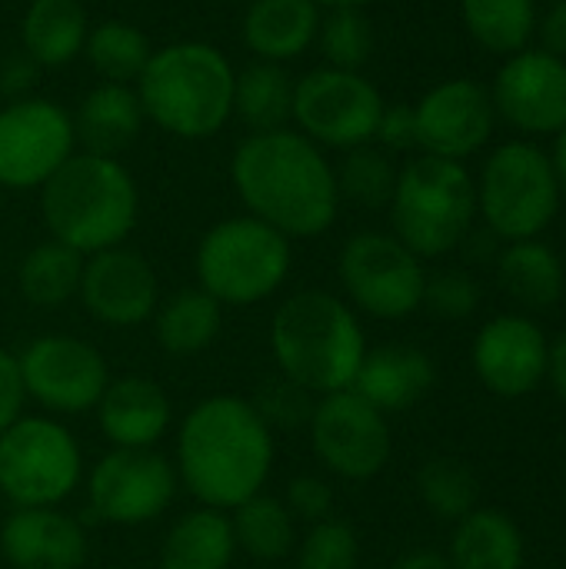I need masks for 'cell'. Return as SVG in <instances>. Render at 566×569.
Wrapping results in <instances>:
<instances>
[{
    "label": "cell",
    "mask_w": 566,
    "mask_h": 569,
    "mask_svg": "<svg viewBox=\"0 0 566 569\" xmlns=\"http://www.w3.org/2000/svg\"><path fill=\"white\" fill-rule=\"evenodd\" d=\"M554 177H557V187L566 193V127L560 130V137H557V150H554Z\"/></svg>",
    "instance_id": "c3c4849f"
},
{
    "label": "cell",
    "mask_w": 566,
    "mask_h": 569,
    "mask_svg": "<svg viewBox=\"0 0 566 569\" xmlns=\"http://www.w3.org/2000/svg\"><path fill=\"white\" fill-rule=\"evenodd\" d=\"M307 440L317 463L347 483H367L390 463V420L357 390H340L314 400Z\"/></svg>",
    "instance_id": "7c38bea8"
},
{
    "label": "cell",
    "mask_w": 566,
    "mask_h": 569,
    "mask_svg": "<svg viewBox=\"0 0 566 569\" xmlns=\"http://www.w3.org/2000/svg\"><path fill=\"white\" fill-rule=\"evenodd\" d=\"M390 569H450V560L434 550H414V553H404Z\"/></svg>",
    "instance_id": "7dc6e473"
},
{
    "label": "cell",
    "mask_w": 566,
    "mask_h": 569,
    "mask_svg": "<svg viewBox=\"0 0 566 569\" xmlns=\"http://www.w3.org/2000/svg\"><path fill=\"white\" fill-rule=\"evenodd\" d=\"M33 80H37V63L27 53H17V57L3 60V67H0V93L3 97L23 100L27 90L33 87Z\"/></svg>",
    "instance_id": "ee69618b"
},
{
    "label": "cell",
    "mask_w": 566,
    "mask_h": 569,
    "mask_svg": "<svg viewBox=\"0 0 566 569\" xmlns=\"http://www.w3.org/2000/svg\"><path fill=\"white\" fill-rule=\"evenodd\" d=\"M494 103L527 133H560L566 127V63L547 50L510 57L497 77Z\"/></svg>",
    "instance_id": "ac0fdd59"
},
{
    "label": "cell",
    "mask_w": 566,
    "mask_h": 569,
    "mask_svg": "<svg viewBox=\"0 0 566 569\" xmlns=\"http://www.w3.org/2000/svg\"><path fill=\"white\" fill-rule=\"evenodd\" d=\"M70 120L77 143H83V153L117 157L137 140L143 107L137 90H130L127 83H100L80 100L77 117Z\"/></svg>",
    "instance_id": "d4e9b609"
},
{
    "label": "cell",
    "mask_w": 566,
    "mask_h": 569,
    "mask_svg": "<svg viewBox=\"0 0 566 569\" xmlns=\"http://www.w3.org/2000/svg\"><path fill=\"white\" fill-rule=\"evenodd\" d=\"M234 80L237 70L217 47L180 40L150 53L137 97L143 117L160 130L180 140H203L234 117Z\"/></svg>",
    "instance_id": "5b68a950"
},
{
    "label": "cell",
    "mask_w": 566,
    "mask_h": 569,
    "mask_svg": "<svg viewBox=\"0 0 566 569\" xmlns=\"http://www.w3.org/2000/svg\"><path fill=\"white\" fill-rule=\"evenodd\" d=\"M83 53H87L90 67L103 77V83H127L130 87L133 80H140L153 50L133 23L107 20L87 33Z\"/></svg>",
    "instance_id": "d6a6232c"
},
{
    "label": "cell",
    "mask_w": 566,
    "mask_h": 569,
    "mask_svg": "<svg viewBox=\"0 0 566 569\" xmlns=\"http://www.w3.org/2000/svg\"><path fill=\"white\" fill-rule=\"evenodd\" d=\"M290 263V240L250 213L214 223L193 257L197 287L220 307H257L270 300L287 283Z\"/></svg>",
    "instance_id": "8992f818"
},
{
    "label": "cell",
    "mask_w": 566,
    "mask_h": 569,
    "mask_svg": "<svg viewBox=\"0 0 566 569\" xmlns=\"http://www.w3.org/2000/svg\"><path fill=\"white\" fill-rule=\"evenodd\" d=\"M314 400H317V397H310V393H304L300 387H294L290 380L277 377L274 383H267V387L254 397V407L260 410V417L267 420V427L277 433V430L307 427L310 410H314Z\"/></svg>",
    "instance_id": "ab89813d"
},
{
    "label": "cell",
    "mask_w": 566,
    "mask_h": 569,
    "mask_svg": "<svg viewBox=\"0 0 566 569\" xmlns=\"http://www.w3.org/2000/svg\"><path fill=\"white\" fill-rule=\"evenodd\" d=\"M77 300L97 323L130 330L150 323L160 303V283L150 260L120 243L83 260Z\"/></svg>",
    "instance_id": "2e32d148"
},
{
    "label": "cell",
    "mask_w": 566,
    "mask_h": 569,
    "mask_svg": "<svg viewBox=\"0 0 566 569\" xmlns=\"http://www.w3.org/2000/svg\"><path fill=\"white\" fill-rule=\"evenodd\" d=\"M337 277L354 310L367 317L404 320L424 307V263L394 233H354L340 250Z\"/></svg>",
    "instance_id": "30bf717a"
},
{
    "label": "cell",
    "mask_w": 566,
    "mask_h": 569,
    "mask_svg": "<svg viewBox=\"0 0 566 569\" xmlns=\"http://www.w3.org/2000/svg\"><path fill=\"white\" fill-rule=\"evenodd\" d=\"M237 560V540L230 513L214 507H193L180 513L157 550L160 569H230Z\"/></svg>",
    "instance_id": "cb8c5ba5"
},
{
    "label": "cell",
    "mask_w": 566,
    "mask_h": 569,
    "mask_svg": "<svg viewBox=\"0 0 566 569\" xmlns=\"http://www.w3.org/2000/svg\"><path fill=\"white\" fill-rule=\"evenodd\" d=\"M23 397L50 417L93 413L110 383L100 347L70 333H43L17 353Z\"/></svg>",
    "instance_id": "8fae6325"
},
{
    "label": "cell",
    "mask_w": 566,
    "mask_h": 569,
    "mask_svg": "<svg viewBox=\"0 0 566 569\" xmlns=\"http://www.w3.org/2000/svg\"><path fill=\"white\" fill-rule=\"evenodd\" d=\"M390 223L394 237L424 257H444L454 250L477 210V187L460 160L444 157H417L397 173V187L390 197Z\"/></svg>",
    "instance_id": "52a82bcc"
},
{
    "label": "cell",
    "mask_w": 566,
    "mask_h": 569,
    "mask_svg": "<svg viewBox=\"0 0 566 569\" xmlns=\"http://www.w3.org/2000/svg\"><path fill=\"white\" fill-rule=\"evenodd\" d=\"M434 377V363L424 350L410 343H384L364 353L350 390H357L367 403L390 417L417 407L430 393Z\"/></svg>",
    "instance_id": "7402d4cb"
},
{
    "label": "cell",
    "mask_w": 566,
    "mask_h": 569,
    "mask_svg": "<svg viewBox=\"0 0 566 569\" xmlns=\"http://www.w3.org/2000/svg\"><path fill=\"white\" fill-rule=\"evenodd\" d=\"M97 430L113 450H157L173 423V403L167 390L150 377H110L103 397L93 407Z\"/></svg>",
    "instance_id": "44dd1931"
},
{
    "label": "cell",
    "mask_w": 566,
    "mask_h": 569,
    "mask_svg": "<svg viewBox=\"0 0 566 569\" xmlns=\"http://www.w3.org/2000/svg\"><path fill=\"white\" fill-rule=\"evenodd\" d=\"M83 253L70 250L60 240H43L30 247L17 267V290L37 310H57L77 300L83 277Z\"/></svg>",
    "instance_id": "83f0119b"
},
{
    "label": "cell",
    "mask_w": 566,
    "mask_h": 569,
    "mask_svg": "<svg viewBox=\"0 0 566 569\" xmlns=\"http://www.w3.org/2000/svg\"><path fill=\"white\" fill-rule=\"evenodd\" d=\"M320 30L317 0H254L244 13V43L267 63H287L310 50Z\"/></svg>",
    "instance_id": "603a6c76"
},
{
    "label": "cell",
    "mask_w": 566,
    "mask_h": 569,
    "mask_svg": "<svg viewBox=\"0 0 566 569\" xmlns=\"http://www.w3.org/2000/svg\"><path fill=\"white\" fill-rule=\"evenodd\" d=\"M234 117L250 133L284 130L294 120V80L284 63L257 60L234 80Z\"/></svg>",
    "instance_id": "4dcf8cb0"
},
{
    "label": "cell",
    "mask_w": 566,
    "mask_h": 569,
    "mask_svg": "<svg viewBox=\"0 0 566 569\" xmlns=\"http://www.w3.org/2000/svg\"><path fill=\"white\" fill-rule=\"evenodd\" d=\"M464 23L494 53H517L537 27L534 0H464Z\"/></svg>",
    "instance_id": "836d02e7"
},
{
    "label": "cell",
    "mask_w": 566,
    "mask_h": 569,
    "mask_svg": "<svg viewBox=\"0 0 566 569\" xmlns=\"http://www.w3.org/2000/svg\"><path fill=\"white\" fill-rule=\"evenodd\" d=\"M0 210H3V190H0Z\"/></svg>",
    "instance_id": "f907efd6"
},
{
    "label": "cell",
    "mask_w": 566,
    "mask_h": 569,
    "mask_svg": "<svg viewBox=\"0 0 566 569\" xmlns=\"http://www.w3.org/2000/svg\"><path fill=\"white\" fill-rule=\"evenodd\" d=\"M73 120L43 97L0 107V190L43 187L73 157Z\"/></svg>",
    "instance_id": "9a60e30c"
},
{
    "label": "cell",
    "mask_w": 566,
    "mask_h": 569,
    "mask_svg": "<svg viewBox=\"0 0 566 569\" xmlns=\"http://www.w3.org/2000/svg\"><path fill=\"white\" fill-rule=\"evenodd\" d=\"M230 527L237 553H247L257 563H280L294 557V547L300 540V523L294 520L287 503L280 497H270L267 490L230 510Z\"/></svg>",
    "instance_id": "f1b7e54d"
},
{
    "label": "cell",
    "mask_w": 566,
    "mask_h": 569,
    "mask_svg": "<svg viewBox=\"0 0 566 569\" xmlns=\"http://www.w3.org/2000/svg\"><path fill=\"white\" fill-rule=\"evenodd\" d=\"M337 173V190H340V200H354L357 207H367V210H377V207H387L390 197H394V187H397V170L390 163L387 153L374 150V147H354L347 150L340 170Z\"/></svg>",
    "instance_id": "d590c367"
},
{
    "label": "cell",
    "mask_w": 566,
    "mask_h": 569,
    "mask_svg": "<svg viewBox=\"0 0 566 569\" xmlns=\"http://www.w3.org/2000/svg\"><path fill=\"white\" fill-rule=\"evenodd\" d=\"M87 13L77 0H33L23 13V53L37 67H63L87 43Z\"/></svg>",
    "instance_id": "4316f807"
},
{
    "label": "cell",
    "mask_w": 566,
    "mask_h": 569,
    "mask_svg": "<svg viewBox=\"0 0 566 569\" xmlns=\"http://www.w3.org/2000/svg\"><path fill=\"white\" fill-rule=\"evenodd\" d=\"M317 3H320V7H330V10H340V7H357V10H360V7H367L370 0H317Z\"/></svg>",
    "instance_id": "681fc988"
},
{
    "label": "cell",
    "mask_w": 566,
    "mask_h": 569,
    "mask_svg": "<svg viewBox=\"0 0 566 569\" xmlns=\"http://www.w3.org/2000/svg\"><path fill=\"white\" fill-rule=\"evenodd\" d=\"M153 340L170 357H197L203 353L224 327V307L200 287L173 290L170 297H160L153 317Z\"/></svg>",
    "instance_id": "484cf974"
},
{
    "label": "cell",
    "mask_w": 566,
    "mask_h": 569,
    "mask_svg": "<svg viewBox=\"0 0 566 569\" xmlns=\"http://www.w3.org/2000/svg\"><path fill=\"white\" fill-rule=\"evenodd\" d=\"M384 147L390 150H407V147H417V113L414 107L407 103H394V107H384L380 113V123H377V133H374Z\"/></svg>",
    "instance_id": "b9f144b4"
},
{
    "label": "cell",
    "mask_w": 566,
    "mask_h": 569,
    "mask_svg": "<svg viewBox=\"0 0 566 569\" xmlns=\"http://www.w3.org/2000/svg\"><path fill=\"white\" fill-rule=\"evenodd\" d=\"M480 303V287L460 270H447L437 277H427L424 287V307L440 320H467Z\"/></svg>",
    "instance_id": "f35d334b"
},
{
    "label": "cell",
    "mask_w": 566,
    "mask_h": 569,
    "mask_svg": "<svg viewBox=\"0 0 566 569\" xmlns=\"http://www.w3.org/2000/svg\"><path fill=\"white\" fill-rule=\"evenodd\" d=\"M27 397L20 387V373H17V353L0 347V433L23 413Z\"/></svg>",
    "instance_id": "7bdbcfd3"
},
{
    "label": "cell",
    "mask_w": 566,
    "mask_h": 569,
    "mask_svg": "<svg viewBox=\"0 0 566 569\" xmlns=\"http://www.w3.org/2000/svg\"><path fill=\"white\" fill-rule=\"evenodd\" d=\"M547 337L527 317H497L474 340V370L497 397H524L547 377Z\"/></svg>",
    "instance_id": "d6986e66"
},
{
    "label": "cell",
    "mask_w": 566,
    "mask_h": 569,
    "mask_svg": "<svg viewBox=\"0 0 566 569\" xmlns=\"http://www.w3.org/2000/svg\"><path fill=\"white\" fill-rule=\"evenodd\" d=\"M87 553L83 523L60 507H20L0 523V557L13 569H80Z\"/></svg>",
    "instance_id": "ffe728a7"
},
{
    "label": "cell",
    "mask_w": 566,
    "mask_h": 569,
    "mask_svg": "<svg viewBox=\"0 0 566 569\" xmlns=\"http://www.w3.org/2000/svg\"><path fill=\"white\" fill-rule=\"evenodd\" d=\"M230 180L247 213L287 240H310L334 227L340 210L337 173L324 150L297 130L250 133L237 143Z\"/></svg>",
    "instance_id": "7a4b0ae2"
},
{
    "label": "cell",
    "mask_w": 566,
    "mask_h": 569,
    "mask_svg": "<svg viewBox=\"0 0 566 569\" xmlns=\"http://www.w3.org/2000/svg\"><path fill=\"white\" fill-rule=\"evenodd\" d=\"M380 113L384 97L360 70L320 67L294 83V120L317 147H364L374 140Z\"/></svg>",
    "instance_id": "5bb4252c"
},
{
    "label": "cell",
    "mask_w": 566,
    "mask_h": 569,
    "mask_svg": "<svg viewBox=\"0 0 566 569\" xmlns=\"http://www.w3.org/2000/svg\"><path fill=\"white\" fill-rule=\"evenodd\" d=\"M294 560L297 569H357L360 563L357 530L337 517L310 523L294 547Z\"/></svg>",
    "instance_id": "74e56055"
},
{
    "label": "cell",
    "mask_w": 566,
    "mask_h": 569,
    "mask_svg": "<svg viewBox=\"0 0 566 569\" xmlns=\"http://www.w3.org/2000/svg\"><path fill=\"white\" fill-rule=\"evenodd\" d=\"M287 510L294 513L297 523H320L327 517H334V487L324 480V477H314V473H300L287 483L284 497Z\"/></svg>",
    "instance_id": "60d3db41"
},
{
    "label": "cell",
    "mask_w": 566,
    "mask_h": 569,
    "mask_svg": "<svg viewBox=\"0 0 566 569\" xmlns=\"http://www.w3.org/2000/svg\"><path fill=\"white\" fill-rule=\"evenodd\" d=\"M83 490L90 513L110 527H147L160 520L177 490L173 460L160 450H107L87 473Z\"/></svg>",
    "instance_id": "4fadbf2b"
},
{
    "label": "cell",
    "mask_w": 566,
    "mask_h": 569,
    "mask_svg": "<svg viewBox=\"0 0 566 569\" xmlns=\"http://www.w3.org/2000/svg\"><path fill=\"white\" fill-rule=\"evenodd\" d=\"M500 283L517 303L547 310L564 293V267L550 247L537 240H517L500 257Z\"/></svg>",
    "instance_id": "1f68e13d"
},
{
    "label": "cell",
    "mask_w": 566,
    "mask_h": 569,
    "mask_svg": "<svg viewBox=\"0 0 566 569\" xmlns=\"http://www.w3.org/2000/svg\"><path fill=\"white\" fill-rule=\"evenodd\" d=\"M420 500L440 520H464L477 510V477L454 457H434L417 473Z\"/></svg>",
    "instance_id": "e575fe53"
},
{
    "label": "cell",
    "mask_w": 566,
    "mask_h": 569,
    "mask_svg": "<svg viewBox=\"0 0 566 569\" xmlns=\"http://www.w3.org/2000/svg\"><path fill=\"white\" fill-rule=\"evenodd\" d=\"M83 483V447L50 413H20L0 433V497L20 507H60Z\"/></svg>",
    "instance_id": "ba28073f"
},
{
    "label": "cell",
    "mask_w": 566,
    "mask_h": 569,
    "mask_svg": "<svg viewBox=\"0 0 566 569\" xmlns=\"http://www.w3.org/2000/svg\"><path fill=\"white\" fill-rule=\"evenodd\" d=\"M267 343L277 373L310 397L350 390L370 350L357 310L327 290L290 293L270 317Z\"/></svg>",
    "instance_id": "3957f363"
},
{
    "label": "cell",
    "mask_w": 566,
    "mask_h": 569,
    "mask_svg": "<svg viewBox=\"0 0 566 569\" xmlns=\"http://www.w3.org/2000/svg\"><path fill=\"white\" fill-rule=\"evenodd\" d=\"M540 37H544V50L554 57H566V0H554L540 20Z\"/></svg>",
    "instance_id": "f6af8a7d"
},
{
    "label": "cell",
    "mask_w": 566,
    "mask_h": 569,
    "mask_svg": "<svg viewBox=\"0 0 566 569\" xmlns=\"http://www.w3.org/2000/svg\"><path fill=\"white\" fill-rule=\"evenodd\" d=\"M547 373H550V383L557 390V397L566 403V333H560L550 347V357H547Z\"/></svg>",
    "instance_id": "bcb514c9"
},
{
    "label": "cell",
    "mask_w": 566,
    "mask_h": 569,
    "mask_svg": "<svg viewBox=\"0 0 566 569\" xmlns=\"http://www.w3.org/2000/svg\"><path fill=\"white\" fill-rule=\"evenodd\" d=\"M170 460L197 507L230 513L267 490L277 460V433L250 397L214 393L183 413Z\"/></svg>",
    "instance_id": "6da1fadb"
},
{
    "label": "cell",
    "mask_w": 566,
    "mask_h": 569,
    "mask_svg": "<svg viewBox=\"0 0 566 569\" xmlns=\"http://www.w3.org/2000/svg\"><path fill=\"white\" fill-rule=\"evenodd\" d=\"M417 143L430 157L460 160L480 150L494 130V100L474 80H447L417 107Z\"/></svg>",
    "instance_id": "e0dca14e"
},
{
    "label": "cell",
    "mask_w": 566,
    "mask_h": 569,
    "mask_svg": "<svg viewBox=\"0 0 566 569\" xmlns=\"http://www.w3.org/2000/svg\"><path fill=\"white\" fill-rule=\"evenodd\" d=\"M450 569H520L524 540L510 517L497 510L467 513L450 540Z\"/></svg>",
    "instance_id": "f546056e"
},
{
    "label": "cell",
    "mask_w": 566,
    "mask_h": 569,
    "mask_svg": "<svg viewBox=\"0 0 566 569\" xmlns=\"http://www.w3.org/2000/svg\"><path fill=\"white\" fill-rule=\"evenodd\" d=\"M317 43H320V53L327 57V67L360 70L370 60V50H374V27H370L364 10L340 7V10H330V17L320 20Z\"/></svg>",
    "instance_id": "8d00e7d4"
},
{
    "label": "cell",
    "mask_w": 566,
    "mask_h": 569,
    "mask_svg": "<svg viewBox=\"0 0 566 569\" xmlns=\"http://www.w3.org/2000/svg\"><path fill=\"white\" fill-rule=\"evenodd\" d=\"M477 200L497 237L534 240L560 203L550 157L530 143H504L484 167Z\"/></svg>",
    "instance_id": "9c48e42d"
},
{
    "label": "cell",
    "mask_w": 566,
    "mask_h": 569,
    "mask_svg": "<svg viewBox=\"0 0 566 569\" xmlns=\"http://www.w3.org/2000/svg\"><path fill=\"white\" fill-rule=\"evenodd\" d=\"M40 213L53 240L90 257L120 247L133 233L140 197L117 157L73 153L40 187Z\"/></svg>",
    "instance_id": "277c9868"
}]
</instances>
